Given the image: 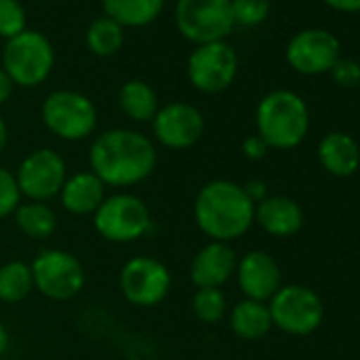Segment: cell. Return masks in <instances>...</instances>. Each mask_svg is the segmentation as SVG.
Listing matches in <instances>:
<instances>
[{"label": "cell", "mask_w": 360, "mask_h": 360, "mask_svg": "<svg viewBox=\"0 0 360 360\" xmlns=\"http://www.w3.org/2000/svg\"><path fill=\"white\" fill-rule=\"evenodd\" d=\"M91 172L106 187H134L146 180L157 165V148L136 129L115 127L94 138L89 146Z\"/></svg>", "instance_id": "obj_1"}, {"label": "cell", "mask_w": 360, "mask_h": 360, "mask_svg": "<svg viewBox=\"0 0 360 360\" xmlns=\"http://www.w3.org/2000/svg\"><path fill=\"white\" fill-rule=\"evenodd\" d=\"M193 217L212 242H233L248 233L255 223V202L233 180L217 178L206 183L193 204Z\"/></svg>", "instance_id": "obj_2"}, {"label": "cell", "mask_w": 360, "mask_h": 360, "mask_svg": "<svg viewBox=\"0 0 360 360\" xmlns=\"http://www.w3.org/2000/svg\"><path fill=\"white\" fill-rule=\"evenodd\" d=\"M257 136L269 148L290 150L299 146L309 131V110L305 100L290 89H274L257 106Z\"/></svg>", "instance_id": "obj_3"}, {"label": "cell", "mask_w": 360, "mask_h": 360, "mask_svg": "<svg viewBox=\"0 0 360 360\" xmlns=\"http://www.w3.org/2000/svg\"><path fill=\"white\" fill-rule=\"evenodd\" d=\"M56 66V51L51 41L37 32L24 30L3 47V70L13 85L37 87L43 85Z\"/></svg>", "instance_id": "obj_4"}, {"label": "cell", "mask_w": 360, "mask_h": 360, "mask_svg": "<svg viewBox=\"0 0 360 360\" xmlns=\"http://www.w3.org/2000/svg\"><path fill=\"white\" fill-rule=\"evenodd\" d=\"M41 117L45 127L66 142L87 140L98 127V110L94 102L75 89H58L43 102Z\"/></svg>", "instance_id": "obj_5"}, {"label": "cell", "mask_w": 360, "mask_h": 360, "mask_svg": "<svg viewBox=\"0 0 360 360\" xmlns=\"http://www.w3.org/2000/svg\"><path fill=\"white\" fill-rule=\"evenodd\" d=\"M94 227L100 238L112 244H131L144 238L150 227L148 206L131 193H117L102 202L94 214Z\"/></svg>", "instance_id": "obj_6"}, {"label": "cell", "mask_w": 360, "mask_h": 360, "mask_svg": "<svg viewBox=\"0 0 360 360\" xmlns=\"http://www.w3.org/2000/svg\"><path fill=\"white\" fill-rule=\"evenodd\" d=\"M178 32L195 45L225 41L233 30L231 0H176Z\"/></svg>", "instance_id": "obj_7"}, {"label": "cell", "mask_w": 360, "mask_h": 360, "mask_svg": "<svg viewBox=\"0 0 360 360\" xmlns=\"http://www.w3.org/2000/svg\"><path fill=\"white\" fill-rule=\"evenodd\" d=\"M34 288L51 301L75 299L85 286L83 263L68 250L45 248L30 263Z\"/></svg>", "instance_id": "obj_8"}, {"label": "cell", "mask_w": 360, "mask_h": 360, "mask_svg": "<svg viewBox=\"0 0 360 360\" xmlns=\"http://www.w3.org/2000/svg\"><path fill=\"white\" fill-rule=\"evenodd\" d=\"M267 307L274 326L297 337L314 333L324 318V305L320 297L301 284L280 286L278 292L269 299Z\"/></svg>", "instance_id": "obj_9"}, {"label": "cell", "mask_w": 360, "mask_h": 360, "mask_svg": "<svg viewBox=\"0 0 360 360\" xmlns=\"http://www.w3.org/2000/svg\"><path fill=\"white\" fill-rule=\"evenodd\" d=\"M66 178V161L53 148H37L28 153L15 172L20 193L30 202H49L58 198Z\"/></svg>", "instance_id": "obj_10"}, {"label": "cell", "mask_w": 360, "mask_h": 360, "mask_svg": "<svg viewBox=\"0 0 360 360\" xmlns=\"http://www.w3.org/2000/svg\"><path fill=\"white\" fill-rule=\"evenodd\" d=\"M172 286L169 269L155 257H134L119 274V290L123 299L136 307L159 305Z\"/></svg>", "instance_id": "obj_11"}, {"label": "cell", "mask_w": 360, "mask_h": 360, "mask_svg": "<svg viewBox=\"0 0 360 360\" xmlns=\"http://www.w3.org/2000/svg\"><path fill=\"white\" fill-rule=\"evenodd\" d=\"M238 53L225 41L198 45L187 60L189 83L202 94L225 91L238 75Z\"/></svg>", "instance_id": "obj_12"}, {"label": "cell", "mask_w": 360, "mask_h": 360, "mask_svg": "<svg viewBox=\"0 0 360 360\" xmlns=\"http://www.w3.org/2000/svg\"><path fill=\"white\" fill-rule=\"evenodd\" d=\"M206 131L202 110L189 102H172L157 110L153 117L155 140L172 150H185L195 146Z\"/></svg>", "instance_id": "obj_13"}, {"label": "cell", "mask_w": 360, "mask_h": 360, "mask_svg": "<svg viewBox=\"0 0 360 360\" xmlns=\"http://www.w3.org/2000/svg\"><path fill=\"white\" fill-rule=\"evenodd\" d=\"M339 39L320 28H307L297 32L286 45V62L299 75H322L330 72L335 62L341 58Z\"/></svg>", "instance_id": "obj_14"}, {"label": "cell", "mask_w": 360, "mask_h": 360, "mask_svg": "<svg viewBox=\"0 0 360 360\" xmlns=\"http://www.w3.org/2000/svg\"><path fill=\"white\" fill-rule=\"evenodd\" d=\"M236 278L246 299L261 303L269 301L282 286L280 265L265 250H250L242 259H238Z\"/></svg>", "instance_id": "obj_15"}, {"label": "cell", "mask_w": 360, "mask_h": 360, "mask_svg": "<svg viewBox=\"0 0 360 360\" xmlns=\"http://www.w3.org/2000/svg\"><path fill=\"white\" fill-rule=\"evenodd\" d=\"M238 255L225 242H208L202 246L189 267V278L195 288H221L236 276Z\"/></svg>", "instance_id": "obj_16"}, {"label": "cell", "mask_w": 360, "mask_h": 360, "mask_svg": "<svg viewBox=\"0 0 360 360\" xmlns=\"http://www.w3.org/2000/svg\"><path fill=\"white\" fill-rule=\"evenodd\" d=\"M255 221L274 238H290L303 227V210L292 198L267 195L255 206Z\"/></svg>", "instance_id": "obj_17"}, {"label": "cell", "mask_w": 360, "mask_h": 360, "mask_svg": "<svg viewBox=\"0 0 360 360\" xmlns=\"http://www.w3.org/2000/svg\"><path fill=\"white\" fill-rule=\"evenodd\" d=\"M58 198H60L64 210L75 217L96 214V210L106 200V185L91 169L77 172L66 178V183Z\"/></svg>", "instance_id": "obj_18"}, {"label": "cell", "mask_w": 360, "mask_h": 360, "mask_svg": "<svg viewBox=\"0 0 360 360\" xmlns=\"http://www.w3.org/2000/svg\"><path fill=\"white\" fill-rule=\"evenodd\" d=\"M318 159L328 174L345 178L360 167V148L349 134L330 131L318 144Z\"/></svg>", "instance_id": "obj_19"}, {"label": "cell", "mask_w": 360, "mask_h": 360, "mask_svg": "<svg viewBox=\"0 0 360 360\" xmlns=\"http://www.w3.org/2000/svg\"><path fill=\"white\" fill-rule=\"evenodd\" d=\"M229 326L240 339L257 341L271 330L274 322H271L267 303L244 299L233 305V309L229 314Z\"/></svg>", "instance_id": "obj_20"}, {"label": "cell", "mask_w": 360, "mask_h": 360, "mask_svg": "<svg viewBox=\"0 0 360 360\" xmlns=\"http://www.w3.org/2000/svg\"><path fill=\"white\" fill-rule=\"evenodd\" d=\"M104 15L115 20L123 28H142L153 24L163 7L165 0H102Z\"/></svg>", "instance_id": "obj_21"}, {"label": "cell", "mask_w": 360, "mask_h": 360, "mask_svg": "<svg viewBox=\"0 0 360 360\" xmlns=\"http://www.w3.org/2000/svg\"><path fill=\"white\" fill-rule=\"evenodd\" d=\"M119 108L125 117L138 123L153 121V117L159 110V100L155 89L140 79H131L121 85L119 89Z\"/></svg>", "instance_id": "obj_22"}, {"label": "cell", "mask_w": 360, "mask_h": 360, "mask_svg": "<svg viewBox=\"0 0 360 360\" xmlns=\"http://www.w3.org/2000/svg\"><path fill=\"white\" fill-rule=\"evenodd\" d=\"M13 217H15L18 229L34 242L51 238L58 229V214L47 202L20 204Z\"/></svg>", "instance_id": "obj_23"}, {"label": "cell", "mask_w": 360, "mask_h": 360, "mask_svg": "<svg viewBox=\"0 0 360 360\" xmlns=\"http://www.w3.org/2000/svg\"><path fill=\"white\" fill-rule=\"evenodd\" d=\"M125 41V30L110 18H98L85 32L87 49L98 58H110L121 51Z\"/></svg>", "instance_id": "obj_24"}, {"label": "cell", "mask_w": 360, "mask_h": 360, "mask_svg": "<svg viewBox=\"0 0 360 360\" xmlns=\"http://www.w3.org/2000/svg\"><path fill=\"white\" fill-rule=\"evenodd\" d=\"M34 290L32 269L24 261H9L0 267V301L20 303Z\"/></svg>", "instance_id": "obj_25"}, {"label": "cell", "mask_w": 360, "mask_h": 360, "mask_svg": "<svg viewBox=\"0 0 360 360\" xmlns=\"http://www.w3.org/2000/svg\"><path fill=\"white\" fill-rule=\"evenodd\" d=\"M193 314L204 324H217L227 314V297L221 288H198L191 299Z\"/></svg>", "instance_id": "obj_26"}, {"label": "cell", "mask_w": 360, "mask_h": 360, "mask_svg": "<svg viewBox=\"0 0 360 360\" xmlns=\"http://www.w3.org/2000/svg\"><path fill=\"white\" fill-rule=\"evenodd\" d=\"M28 24L26 9L20 0H0V39L11 41L22 34Z\"/></svg>", "instance_id": "obj_27"}, {"label": "cell", "mask_w": 360, "mask_h": 360, "mask_svg": "<svg viewBox=\"0 0 360 360\" xmlns=\"http://www.w3.org/2000/svg\"><path fill=\"white\" fill-rule=\"evenodd\" d=\"M231 15L236 26L255 28L269 15V0H231Z\"/></svg>", "instance_id": "obj_28"}, {"label": "cell", "mask_w": 360, "mask_h": 360, "mask_svg": "<svg viewBox=\"0 0 360 360\" xmlns=\"http://www.w3.org/2000/svg\"><path fill=\"white\" fill-rule=\"evenodd\" d=\"M22 204V193L18 187L15 174L0 165V219L11 217Z\"/></svg>", "instance_id": "obj_29"}, {"label": "cell", "mask_w": 360, "mask_h": 360, "mask_svg": "<svg viewBox=\"0 0 360 360\" xmlns=\"http://www.w3.org/2000/svg\"><path fill=\"white\" fill-rule=\"evenodd\" d=\"M333 81L345 89H352L356 85H360V64L347 58H339L335 62V66L330 68Z\"/></svg>", "instance_id": "obj_30"}, {"label": "cell", "mask_w": 360, "mask_h": 360, "mask_svg": "<svg viewBox=\"0 0 360 360\" xmlns=\"http://www.w3.org/2000/svg\"><path fill=\"white\" fill-rule=\"evenodd\" d=\"M267 150H269V146L263 142V138L261 136H248L244 142H242V153L248 157V159H252V161H261L265 155H267Z\"/></svg>", "instance_id": "obj_31"}, {"label": "cell", "mask_w": 360, "mask_h": 360, "mask_svg": "<svg viewBox=\"0 0 360 360\" xmlns=\"http://www.w3.org/2000/svg\"><path fill=\"white\" fill-rule=\"evenodd\" d=\"M244 191H246V195L255 202V206L267 198V185L263 183V180H250L248 185H244Z\"/></svg>", "instance_id": "obj_32"}, {"label": "cell", "mask_w": 360, "mask_h": 360, "mask_svg": "<svg viewBox=\"0 0 360 360\" xmlns=\"http://www.w3.org/2000/svg\"><path fill=\"white\" fill-rule=\"evenodd\" d=\"M324 3L341 13H360V0H324Z\"/></svg>", "instance_id": "obj_33"}, {"label": "cell", "mask_w": 360, "mask_h": 360, "mask_svg": "<svg viewBox=\"0 0 360 360\" xmlns=\"http://www.w3.org/2000/svg\"><path fill=\"white\" fill-rule=\"evenodd\" d=\"M13 81L9 79V75L0 68V104H5L9 98H11V94H13Z\"/></svg>", "instance_id": "obj_34"}, {"label": "cell", "mask_w": 360, "mask_h": 360, "mask_svg": "<svg viewBox=\"0 0 360 360\" xmlns=\"http://www.w3.org/2000/svg\"><path fill=\"white\" fill-rule=\"evenodd\" d=\"M9 341H11V337H9V330L5 328V324L0 322V358L5 356V352L9 349Z\"/></svg>", "instance_id": "obj_35"}, {"label": "cell", "mask_w": 360, "mask_h": 360, "mask_svg": "<svg viewBox=\"0 0 360 360\" xmlns=\"http://www.w3.org/2000/svg\"><path fill=\"white\" fill-rule=\"evenodd\" d=\"M7 142H9V127H7V121L3 119V115H0V153L5 150Z\"/></svg>", "instance_id": "obj_36"}, {"label": "cell", "mask_w": 360, "mask_h": 360, "mask_svg": "<svg viewBox=\"0 0 360 360\" xmlns=\"http://www.w3.org/2000/svg\"><path fill=\"white\" fill-rule=\"evenodd\" d=\"M0 360H5V358H0Z\"/></svg>", "instance_id": "obj_37"}]
</instances>
